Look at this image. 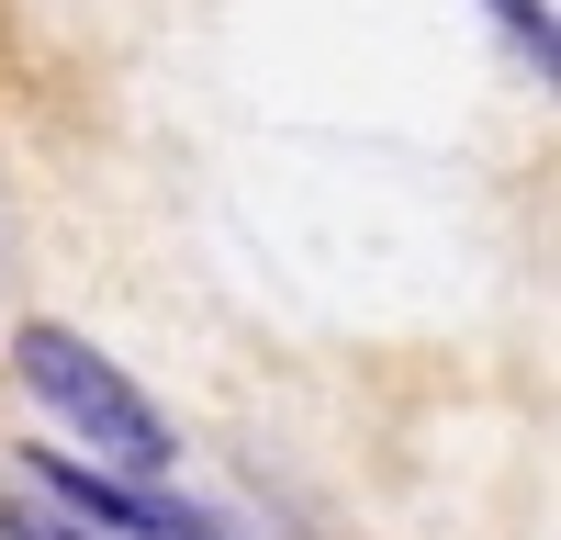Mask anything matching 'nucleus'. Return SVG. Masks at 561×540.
Listing matches in <instances>:
<instances>
[{
    "mask_svg": "<svg viewBox=\"0 0 561 540\" xmlns=\"http://www.w3.org/2000/svg\"><path fill=\"white\" fill-rule=\"evenodd\" d=\"M12 372H23V394L90 450V462H135V473H169V462H180L169 417L124 383V360L90 349L79 327H57V315H34V327L12 338Z\"/></svg>",
    "mask_w": 561,
    "mask_h": 540,
    "instance_id": "f257e3e1",
    "label": "nucleus"
},
{
    "mask_svg": "<svg viewBox=\"0 0 561 540\" xmlns=\"http://www.w3.org/2000/svg\"><path fill=\"white\" fill-rule=\"evenodd\" d=\"M12 473H34L57 507H79L90 529H124V540H214L180 495H158V484H124V473H102V462H68V450H23Z\"/></svg>",
    "mask_w": 561,
    "mask_h": 540,
    "instance_id": "f03ea898",
    "label": "nucleus"
},
{
    "mask_svg": "<svg viewBox=\"0 0 561 540\" xmlns=\"http://www.w3.org/2000/svg\"><path fill=\"white\" fill-rule=\"evenodd\" d=\"M494 12H505V34H517L539 57V79H550V0H494Z\"/></svg>",
    "mask_w": 561,
    "mask_h": 540,
    "instance_id": "7ed1b4c3",
    "label": "nucleus"
},
{
    "mask_svg": "<svg viewBox=\"0 0 561 540\" xmlns=\"http://www.w3.org/2000/svg\"><path fill=\"white\" fill-rule=\"evenodd\" d=\"M0 529H12V540H90V529H57V518H34V507H0Z\"/></svg>",
    "mask_w": 561,
    "mask_h": 540,
    "instance_id": "20e7f679",
    "label": "nucleus"
}]
</instances>
